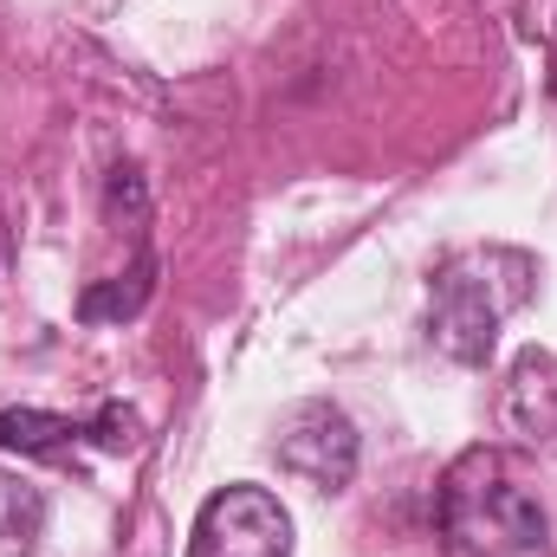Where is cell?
<instances>
[{
    "label": "cell",
    "instance_id": "obj_1",
    "mask_svg": "<svg viewBox=\"0 0 557 557\" xmlns=\"http://www.w3.org/2000/svg\"><path fill=\"white\" fill-rule=\"evenodd\" d=\"M539 260L519 247H467L454 260H441V273L428 278V337L441 357L480 370L499 344V324L532 298Z\"/></svg>",
    "mask_w": 557,
    "mask_h": 557
},
{
    "label": "cell",
    "instance_id": "obj_2",
    "mask_svg": "<svg viewBox=\"0 0 557 557\" xmlns=\"http://www.w3.org/2000/svg\"><path fill=\"white\" fill-rule=\"evenodd\" d=\"M441 532L467 557H512L545 545V506L506 473L493 447H473L441 480Z\"/></svg>",
    "mask_w": 557,
    "mask_h": 557
},
{
    "label": "cell",
    "instance_id": "obj_3",
    "mask_svg": "<svg viewBox=\"0 0 557 557\" xmlns=\"http://www.w3.org/2000/svg\"><path fill=\"white\" fill-rule=\"evenodd\" d=\"M188 557H292V512L267 486H221L195 512Z\"/></svg>",
    "mask_w": 557,
    "mask_h": 557
},
{
    "label": "cell",
    "instance_id": "obj_4",
    "mask_svg": "<svg viewBox=\"0 0 557 557\" xmlns=\"http://www.w3.org/2000/svg\"><path fill=\"white\" fill-rule=\"evenodd\" d=\"M273 454H278V467L298 473L305 486L337 493L357 473V421L344 416L337 403H298L292 416L278 421Z\"/></svg>",
    "mask_w": 557,
    "mask_h": 557
},
{
    "label": "cell",
    "instance_id": "obj_5",
    "mask_svg": "<svg viewBox=\"0 0 557 557\" xmlns=\"http://www.w3.org/2000/svg\"><path fill=\"white\" fill-rule=\"evenodd\" d=\"M499 421L525 447L557 454V357L552 350L532 344V350L512 357V376H506V396H499Z\"/></svg>",
    "mask_w": 557,
    "mask_h": 557
},
{
    "label": "cell",
    "instance_id": "obj_6",
    "mask_svg": "<svg viewBox=\"0 0 557 557\" xmlns=\"http://www.w3.org/2000/svg\"><path fill=\"white\" fill-rule=\"evenodd\" d=\"M78 441H91V421L46 416V409H0V447L13 454H65Z\"/></svg>",
    "mask_w": 557,
    "mask_h": 557
},
{
    "label": "cell",
    "instance_id": "obj_7",
    "mask_svg": "<svg viewBox=\"0 0 557 557\" xmlns=\"http://www.w3.org/2000/svg\"><path fill=\"white\" fill-rule=\"evenodd\" d=\"M149 292H156V260H149V253H137L131 278H104V285H85V292H78V318H85V324L137 318L143 305H149Z\"/></svg>",
    "mask_w": 557,
    "mask_h": 557
},
{
    "label": "cell",
    "instance_id": "obj_8",
    "mask_svg": "<svg viewBox=\"0 0 557 557\" xmlns=\"http://www.w3.org/2000/svg\"><path fill=\"white\" fill-rule=\"evenodd\" d=\"M46 532V493L20 473H0V545H39Z\"/></svg>",
    "mask_w": 557,
    "mask_h": 557
}]
</instances>
